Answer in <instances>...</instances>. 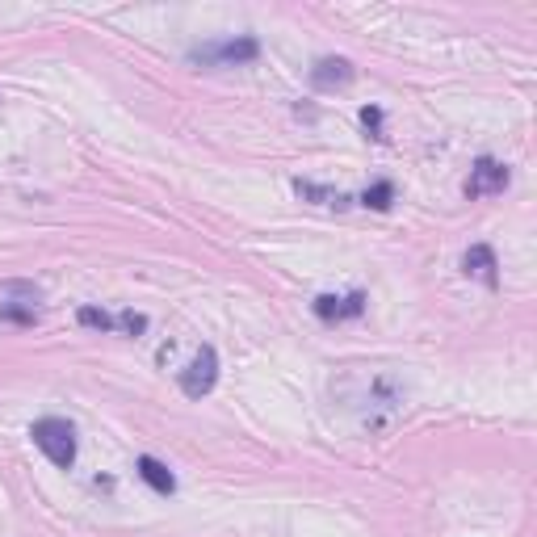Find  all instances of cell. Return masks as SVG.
<instances>
[{
    "label": "cell",
    "instance_id": "5",
    "mask_svg": "<svg viewBox=\"0 0 537 537\" xmlns=\"http://www.w3.org/2000/svg\"><path fill=\"white\" fill-rule=\"evenodd\" d=\"M512 181V168L496 156H483L470 168V181H466V198H487V193H504Z\"/></svg>",
    "mask_w": 537,
    "mask_h": 537
},
{
    "label": "cell",
    "instance_id": "1",
    "mask_svg": "<svg viewBox=\"0 0 537 537\" xmlns=\"http://www.w3.org/2000/svg\"><path fill=\"white\" fill-rule=\"evenodd\" d=\"M30 437H34V445L42 449V454L51 458V466L72 470V462H76V428H72V420L42 416V420L30 424Z\"/></svg>",
    "mask_w": 537,
    "mask_h": 537
},
{
    "label": "cell",
    "instance_id": "12",
    "mask_svg": "<svg viewBox=\"0 0 537 537\" xmlns=\"http://www.w3.org/2000/svg\"><path fill=\"white\" fill-rule=\"evenodd\" d=\"M76 324L80 328H93V332H118V315L101 311V307H80L76 311Z\"/></svg>",
    "mask_w": 537,
    "mask_h": 537
},
{
    "label": "cell",
    "instance_id": "9",
    "mask_svg": "<svg viewBox=\"0 0 537 537\" xmlns=\"http://www.w3.org/2000/svg\"><path fill=\"white\" fill-rule=\"evenodd\" d=\"M135 470H139V479L156 491V496H173V491H177V475H173V470H168L160 458L143 454V458L135 462Z\"/></svg>",
    "mask_w": 537,
    "mask_h": 537
},
{
    "label": "cell",
    "instance_id": "7",
    "mask_svg": "<svg viewBox=\"0 0 537 537\" xmlns=\"http://www.w3.org/2000/svg\"><path fill=\"white\" fill-rule=\"evenodd\" d=\"M357 80V68L349 59H340V55H324V59H315V68H311V84L319 93H332V89H345V84Z\"/></svg>",
    "mask_w": 537,
    "mask_h": 537
},
{
    "label": "cell",
    "instance_id": "13",
    "mask_svg": "<svg viewBox=\"0 0 537 537\" xmlns=\"http://www.w3.org/2000/svg\"><path fill=\"white\" fill-rule=\"evenodd\" d=\"M118 332L143 336V332H147V315H139V311H118Z\"/></svg>",
    "mask_w": 537,
    "mask_h": 537
},
{
    "label": "cell",
    "instance_id": "10",
    "mask_svg": "<svg viewBox=\"0 0 537 537\" xmlns=\"http://www.w3.org/2000/svg\"><path fill=\"white\" fill-rule=\"evenodd\" d=\"M294 193H298V198H311V202L336 206V210H349V206H353L349 193H332L328 185H311V181H294Z\"/></svg>",
    "mask_w": 537,
    "mask_h": 537
},
{
    "label": "cell",
    "instance_id": "3",
    "mask_svg": "<svg viewBox=\"0 0 537 537\" xmlns=\"http://www.w3.org/2000/svg\"><path fill=\"white\" fill-rule=\"evenodd\" d=\"M38 286L30 282H9L0 290V324H17V328H34L38 324Z\"/></svg>",
    "mask_w": 537,
    "mask_h": 537
},
{
    "label": "cell",
    "instance_id": "4",
    "mask_svg": "<svg viewBox=\"0 0 537 537\" xmlns=\"http://www.w3.org/2000/svg\"><path fill=\"white\" fill-rule=\"evenodd\" d=\"M177 382L189 399H206L214 386H219V353H214V345H202L198 357L177 374Z\"/></svg>",
    "mask_w": 537,
    "mask_h": 537
},
{
    "label": "cell",
    "instance_id": "14",
    "mask_svg": "<svg viewBox=\"0 0 537 537\" xmlns=\"http://www.w3.org/2000/svg\"><path fill=\"white\" fill-rule=\"evenodd\" d=\"M361 126H365V131H370V139H386V131H382V110H378V105H365V110H361Z\"/></svg>",
    "mask_w": 537,
    "mask_h": 537
},
{
    "label": "cell",
    "instance_id": "11",
    "mask_svg": "<svg viewBox=\"0 0 537 537\" xmlns=\"http://www.w3.org/2000/svg\"><path fill=\"white\" fill-rule=\"evenodd\" d=\"M361 206H365V210H378V214H386V210L395 206V185H391V181H374L370 189L361 193Z\"/></svg>",
    "mask_w": 537,
    "mask_h": 537
},
{
    "label": "cell",
    "instance_id": "6",
    "mask_svg": "<svg viewBox=\"0 0 537 537\" xmlns=\"http://www.w3.org/2000/svg\"><path fill=\"white\" fill-rule=\"evenodd\" d=\"M365 303H370V298H365V290H349V294H319L315 298V315L324 319V324H345V319H357V315H365Z\"/></svg>",
    "mask_w": 537,
    "mask_h": 537
},
{
    "label": "cell",
    "instance_id": "8",
    "mask_svg": "<svg viewBox=\"0 0 537 537\" xmlns=\"http://www.w3.org/2000/svg\"><path fill=\"white\" fill-rule=\"evenodd\" d=\"M462 273H466V277H475V282H483L487 290H496V286H500V261H496V248H491V244H475V248H466V256H462Z\"/></svg>",
    "mask_w": 537,
    "mask_h": 537
},
{
    "label": "cell",
    "instance_id": "2",
    "mask_svg": "<svg viewBox=\"0 0 537 537\" xmlns=\"http://www.w3.org/2000/svg\"><path fill=\"white\" fill-rule=\"evenodd\" d=\"M261 55V42L252 34L240 38H219V42H206V47H193L189 63H202V68H240V63H252Z\"/></svg>",
    "mask_w": 537,
    "mask_h": 537
}]
</instances>
